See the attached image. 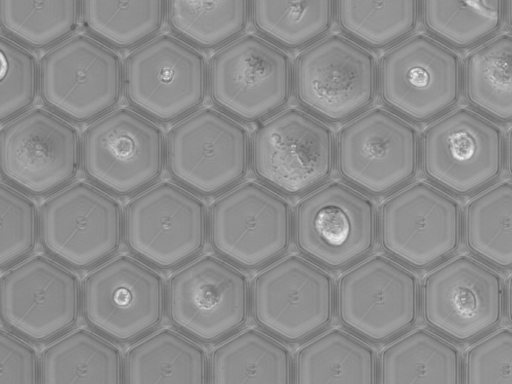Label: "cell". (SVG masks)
<instances>
[{
    "instance_id": "cell-22",
    "label": "cell",
    "mask_w": 512,
    "mask_h": 384,
    "mask_svg": "<svg viewBox=\"0 0 512 384\" xmlns=\"http://www.w3.org/2000/svg\"><path fill=\"white\" fill-rule=\"evenodd\" d=\"M420 305L429 327L457 342L473 340L502 319V279L483 262L459 255L427 273Z\"/></svg>"
},
{
    "instance_id": "cell-18",
    "label": "cell",
    "mask_w": 512,
    "mask_h": 384,
    "mask_svg": "<svg viewBox=\"0 0 512 384\" xmlns=\"http://www.w3.org/2000/svg\"><path fill=\"white\" fill-rule=\"evenodd\" d=\"M420 140L416 129L396 113L370 109L342 127L336 143L339 174L371 195L395 192L416 174Z\"/></svg>"
},
{
    "instance_id": "cell-38",
    "label": "cell",
    "mask_w": 512,
    "mask_h": 384,
    "mask_svg": "<svg viewBox=\"0 0 512 384\" xmlns=\"http://www.w3.org/2000/svg\"><path fill=\"white\" fill-rule=\"evenodd\" d=\"M467 384L512 383V329L502 328L470 346L464 356Z\"/></svg>"
},
{
    "instance_id": "cell-20",
    "label": "cell",
    "mask_w": 512,
    "mask_h": 384,
    "mask_svg": "<svg viewBox=\"0 0 512 384\" xmlns=\"http://www.w3.org/2000/svg\"><path fill=\"white\" fill-rule=\"evenodd\" d=\"M504 158L501 129L467 108L444 114L422 134L423 173L456 195L471 194L492 183L503 170Z\"/></svg>"
},
{
    "instance_id": "cell-5",
    "label": "cell",
    "mask_w": 512,
    "mask_h": 384,
    "mask_svg": "<svg viewBox=\"0 0 512 384\" xmlns=\"http://www.w3.org/2000/svg\"><path fill=\"white\" fill-rule=\"evenodd\" d=\"M208 91V67L192 45L169 34L136 47L124 64V93L138 112L161 123L195 112Z\"/></svg>"
},
{
    "instance_id": "cell-39",
    "label": "cell",
    "mask_w": 512,
    "mask_h": 384,
    "mask_svg": "<svg viewBox=\"0 0 512 384\" xmlns=\"http://www.w3.org/2000/svg\"><path fill=\"white\" fill-rule=\"evenodd\" d=\"M41 382V362L25 338L11 330L0 332V384Z\"/></svg>"
},
{
    "instance_id": "cell-27",
    "label": "cell",
    "mask_w": 512,
    "mask_h": 384,
    "mask_svg": "<svg viewBox=\"0 0 512 384\" xmlns=\"http://www.w3.org/2000/svg\"><path fill=\"white\" fill-rule=\"evenodd\" d=\"M378 382L444 383L461 382L458 349L434 332L417 328L389 343L378 362Z\"/></svg>"
},
{
    "instance_id": "cell-31",
    "label": "cell",
    "mask_w": 512,
    "mask_h": 384,
    "mask_svg": "<svg viewBox=\"0 0 512 384\" xmlns=\"http://www.w3.org/2000/svg\"><path fill=\"white\" fill-rule=\"evenodd\" d=\"M251 0H166L171 30L201 49H215L232 42L246 29Z\"/></svg>"
},
{
    "instance_id": "cell-7",
    "label": "cell",
    "mask_w": 512,
    "mask_h": 384,
    "mask_svg": "<svg viewBox=\"0 0 512 384\" xmlns=\"http://www.w3.org/2000/svg\"><path fill=\"white\" fill-rule=\"evenodd\" d=\"M378 70L373 54L339 34L321 38L296 58L293 89L309 113L331 123L351 120L374 101Z\"/></svg>"
},
{
    "instance_id": "cell-6",
    "label": "cell",
    "mask_w": 512,
    "mask_h": 384,
    "mask_svg": "<svg viewBox=\"0 0 512 384\" xmlns=\"http://www.w3.org/2000/svg\"><path fill=\"white\" fill-rule=\"evenodd\" d=\"M209 236L204 202L169 181L151 185L126 205L124 238L138 258L161 269L180 267L203 250Z\"/></svg>"
},
{
    "instance_id": "cell-15",
    "label": "cell",
    "mask_w": 512,
    "mask_h": 384,
    "mask_svg": "<svg viewBox=\"0 0 512 384\" xmlns=\"http://www.w3.org/2000/svg\"><path fill=\"white\" fill-rule=\"evenodd\" d=\"M294 237L298 249L331 269L355 264L374 248L378 216L373 201L349 184L332 181L296 205Z\"/></svg>"
},
{
    "instance_id": "cell-41",
    "label": "cell",
    "mask_w": 512,
    "mask_h": 384,
    "mask_svg": "<svg viewBox=\"0 0 512 384\" xmlns=\"http://www.w3.org/2000/svg\"><path fill=\"white\" fill-rule=\"evenodd\" d=\"M507 314L512 323V275L509 277L506 293Z\"/></svg>"
},
{
    "instance_id": "cell-3",
    "label": "cell",
    "mask_w": 512,
    "mask_h": 384,
    "mask_svg": "<svg viewBox=\"0 0 512 384\" xmlns=\"http://www.w3.org/2000/svg\"><path fill=\"white\" fill-rule=\"evenodd\" d=\"M251 163V141L245 127L212 108L179 120L166 136L170 175L196 194L212 196L236 186Z\"/></svg>"
},
{
    "instance_id": "cell-16",
    "label": "cell",
    "mask_w": 512,
    "mask_h": 384,
    "mask_svg": "<svg viewBox=\"0 0 512 384\" xmlns=\"http://www.w3.org/2000/svg\"><path fill=\"white\" fill-rule=\"evenodd\" d=\"M2 179L25 193L42 196L67 186L81 162L77 129L65 118L34 108L2 124Z\"/></svg>"
},
{
    "instance_id": "cell-42",
    "label": "cell",
    "mask_w": 512,
    "mask_h": 384,
    "mask_svg": "<svg viewBox=\"0 0 512 384\" xmlns=\"http://www.w3.org/2000/svg\"><path fill=\"white\" fill-rule=\"evenodd\" d=\"M506 14L508 24L512 30V0H506Z\"/></svg>"
},
{
    "instance_id": "cell-8",
    "label": "cell",
    "mask_w": 512,
    "mask_h": 384,
    "mask_svg": "<svg viewBox=\"0 0 512 384\" xmlns=\"http://www.w3.org/2000/svg\"><path fill=\"white\" fill-rule=\"evenodd\" d=\"M167 309L163 277L145 261L122 254L97 265L85 277L82 312L105 337L127 343L157 328Z\"/></svg>"
},
{
    "instance_id": "cell-19",
    "label": "cell",
    "mask_w": 512,
    "mask_h": 384,
    "mask_svg": "<svg viewBox=\"0 0 512 384\" xmlns=\"http://www.w3.org/2000/svg\"><path fill=\"white\" fill-rule=\"evenodd\" d=\"M1 321L33 342L68 332L82 310V288L67 265L44 255L7 268L0 281Z\"/></svg>"
},
{
    "instance_id": "cell-2",
    "label": "cell",
    "mask_w": 512,
    "mask_h": 384,
    "mask_svg": "<svg viewBox=\"0 0 512 384\" xmlns=\"http://www.w3.org/2000/svg\"><path fill=\"white\" fill-rule=\"evenodd\" d=\"M81 162L85 175L102 189L119 196L138 194L161 176L166 140L152 119L117 108L85 129Z\"/></svg>"
},
{
    "instance_id": "cell-29",
    "label": "cell",
    "mask_w": 512,
    "mask_h": 384,
    "mask_svg": "<svg viewBox=\"0 0 512 384\" xmlns=\"http://www.w3.org/2000/svg\"><path fill=\"white\" fill-rule=\"evenodd\" d=\"M462 234L474 255L498 268L512 267V182H499L468 201Z\"/></svg>"
},
{
    "instance_id": "cell-23",
    "label": "cell",
    "mask_w": 512,
    "mask_h": 384,
    "mask_svg": "<svg viewBox=\"0 0 512 384\" xmlns=\"http://www.w3.org/2000/svg\"><path fill=\"white\" fill-rule=\"evenodd\" d=\"M209 382V361L194 338L170 328L140 338L124 357V383Z\"/></svg>"
},
{
    "instance_id": "cell-9",
    "label": "cell",
    "mask_w": 512,
    "mask_h": 384,
    "mask_svg": "<svg viewBox=\"0 0 512 384\" xmlns=\"http://www.w3.org/2000/svg\"><path fill=\"white\" fill-rule=\"evenodd\" d=\"M123 237L122 207L97 185L72 183L41 205V244L49 255L68 267H96L118 251Z\"/></svg>"
},
{
    "instance_id": "cell-34",
    "label": "cell",
    "mask_w": 512,
    "mask_h": 384,
    "mask_svg": "<svg viewBox=\"0 0 512 384\" xmlns=\"http://www.w3.org/2000/svg\"><path fill=\"white\" fill-rule=\"evenodd\" d=\"M506 0H420L423 26L443 44L473 47L502 26Z\"/></svg>"
},
{
    "instance_id": "cell-10",
    "label": "cell",
    "mask_w": 512,
    "mask_h": 384,
    "mask_svg": "<svg viewBox=\"0 0 512 384\" xmlns=\"http://www.w3.org/2000/svg\"><path fill=\"white\" fill-rule=\"evenodd\" d=\"M336 162L332 130L318 117L297 108L263 121L251 141L255 175L277 192L309 193L324 184Z\"/></svg>"
},
{
    "instance_id": "cell-36",
    "label": "cell",
    "mask_w": 512,
    "mask_h": 384,
    "mask_svg": "<svg viewBox=\"0 0 512 384\" xmlns=\"http://www.w3.org/2000/svg\"><path fill=\"white\" fill-rule=\"evenodd\" d=\"M0 266L5 270L23 260L40 238V212L35 203L18 188L1 183Z\"/></svg>"
},
{
    "instance_id": "cell-25",
    "label": "cell",
    "mask_w": 512,
    "mask_h": 384,
    "mask_svg": "<svg viewBox=\"0 0 512 384\" xmlns=\"http://www.w3.org/2000/svg\"><path fill=\"white\" fill-rule=\"evenodd\" d=\"M294 377L299 384H374L378 382L375 351L351 332L332 328L298 349Z\"/></svg>"
},
{
    "instance_id": "cell-30",
    "label": "cell",
    "mask_w": 512,
    "mask_h": 384,
    "mask_svg": "<svg viewBox=\"0 0 512 384\" xmlns=\"http://www.w3.org/2000/svg\"><path fill=\"white\" fill-rule=\"evenodd\" d=\"M166 0H81V17L89 34L110 47L131 49L162 28Z\"/></svg>"
},
{
    "instance_id": "cell-35",
    "label": "cell",
    "mask_w": 512,
    "mask_h": 384,
    "mask_svg": "<svg viewBox=\"0 0 512 384\" xmlns=\"http://www.w3.org/2000/svg\"><path fill=\"white\" fill-rule=\"evenodd\" d=\"M81 15V0H0L1 29L32 49L55 46L71 36Z\"/></svg>"
},
{
    "instance_id": "cell-4",
    "label": "cell",
    "mask_w": 512,
    "mask_h": 384,
    "mask_svg": "<svg viewBox=\"0 0 512 384\" xmlns=\"http://www.w3.org/2000/svg\"><path fill=\"white\" fill-rule=\"evenodd\" d=\"M208 89L213 103L231 117L244 122L266 120L290 99L291 60L268 39L243 35L212 56Z\"/></svg>"
},
{
    "instance_id": "cell-21",
    "label": "cell",
    "mask_w": 512,
    "mask_h": 384,
    "mask_svg": "<svg viewBox=\"0 0 512 384\" xmlns=\"http://www.w3.org/2000/svg\"><path fill=\"white\" fill-rule=\"evenodd\" d=\"M461 234L462 216L457 201L423 181L396 190L379 208L382 248L414 268L435 265L451 255Z\"/></svg>"
},
{
    "instance_id": "cell-12",
    "label": "cell",
    "mask_w": 512,
    "mask_h": 384,
    "mask_svg": "<svg viewBox=\"0 0 512 384\" xmlns=\"http://www.w3.org/2000/svg\"><path fill=\"white\" fill-rule=\"evenodd\" d=\"M250 308L247 276L224 258H194L169 278V319L197 341L212 343L230 336L246 323Z\"/></svg>"
},
{
    "instance_id": "cell-32",
    "label": "cell",
    "mask_w": 512,
    "mask_h": 384,
    "mask_svg": "<svg viewBox=\"0 0 512 384\" xmlns=\"http://www.w3.org/2000/svg\"><path fill=\"white\" fill-rule=\"evenodd\" d=\"M254 27L287 49L308 47L331 29L335 0H251Z\"/></svg>"
},
{
    "instance_id": "cell-14",
    "label": "cell",
    "mask_w": 512,
    "mask_h": 384,
    "mask_svg": "<svg viewBox=\"0 0 512 384\" xmlns=\"http://www.w3.org/2000/svg\"><path fill=\"white\" fill-rule=\"evenodd\" d=\"M378 88L383 103L397 115L418 123L436 119L459 100L460 59L432 37H407L382 56Z\"/></svg>"
},
{
    "instance_id": "cell-1",
    "label": "cell",
    "mask_w": 512,
    "mask_h": 384,
    "mask_svg": "<svg viewBox=\"0 0 512 384\" xmlns=\"http://www.w3.org/2000/svg\"><path fill=\"white\" fill-rule=\"evenodd\" d=\"M40 96L63 118L85 123L110 112L124 90V66L107 44L85 34L68 37L40 60Z\"/></svg>"
},
{
    "instance_id": "cell-37",
    "label": "cell",
    "mask_w": 512,
    "mask_h": 384,
    "mask_svg": "<svg viewBox=\"0 0 512 384\" xmlns=\"http://www.w3.org/2000/svg\"><path fill=\"white\" fill-rule=\"evenodd\" d=\"M1 110L4 124L29 110L40 90V65L25 46L9 37L0 39Z\"/></svg>"
},
{
    "instance_id": "cell-11",
    "label": "cell",
    "mask_w": 512,
    "mask_h": 384,
    "mask_svg": "<svg viewBox=\"0 0 512 384\" xmlns=\"http://www.w3.org/2000/svg\"><path fill=\"white\" fill-rule=\"evenodd\" d=\"M336 290L332 276L310 258L292 254L262 269L251 286L256 323L287 342L315 336L333 320Z\"/></svg>"
},
{
    "instance_id": "cell-33",
    "label": "cell",
    "mask_w": 512,
    "mask_h": 384,
    "mask_svg": "<svg viewBox=\"0 0 512 384\" xmlns=\"http://www.w3.org/2000/svg\"><path fill=\"white\" fill-rule=\"evenodd\" d=\"M340 29L360 45L391 47L414 31L420 0H335Z\"/></svg>"
},
{
    "instance_id": "cell-40",
    "label": "cell",
    "mask_w": 512,
    "mask_h": 384,
    "mask_svg": "<svg viewBox=\"0 0 512 384\" xmlns=\"http://www.w3.org/2000/svg\"><path fill=\"white\" fill-rule=\"evenodd\" d=\"M506 160L509 174L512 176V128L510 129L507 138Z\"/></svg>"
},
{
    "instance_id": "cell-24",
    "label": "cell",
    "mask_w": 512,
    "mask_h": 384,
    "mask_svg": "<svg viewBox=\"0 0 512 384\" xmlns=\"http://www.w3.org/2000/svg\"><path fill=\"white\" fill-rule=\"evenodd\" d=\"M278 339L256 328H247L228 337L212 351L209 382H293L291 353Z\"/></svg>"
},
{
    "instance_id": "cell-17",
    "label": "cell",
    "mask_w": 512,
    "mask_h": 384,
    "mask_svg": "<svg viewBox=\"0 0 512 384\" xmlns=\"http://www.w3.org/2000/svg\"><path fill=\"white\" fill-rule=\"evenodd\" d=\"M419 284L407 267L384 255L356 262L339 277L336 311L342 325L366 340H390L412 327Z\"/></svg>"
},
{
    "instance_id": "cell-13",
    "label": "cell",
    "mask_w": 512,
    "mask_h": 384,
    "mask_svg": "<svg viewBox=\"0 0 512 384\" xmlns=\"http://www.w3.org/2000/svg\"><path fill=\"white\" fill-rule=\"evenodd\" d=\"M294 218L288 201L276 190L254 181L236 185L211 205L212 248L237 266H265L290 246Z\"/></svg>"
},
{
    "instance_id": "cell-26",
    "label": "cell",
    "mask_w": 512,
    "mask_h": 384,
    "mask_svg": "<svg viewBox=\"0 0 512 384\" xmlns=\"http://www.w3.org/2000/svg\"><path fill=\"white\" fill-rule=\"evenodd\" d=\"M41 382L124 383V359L109 338L79 328L66 332L41 355Z\"/></svg>"
},
{
    "instance_id": "cell-28",
    "label": "cell",
    "mask_w": 512,
    "mask_h": 384,
    "mask_svg": "<svg viewBox=\"0 0 512 384\" xmlns=\"http://www.w3.org/2000/svg\"><path fill=\"white\" fill-rule=\"evenodd\" d=\"M462 89L466 101L482 115L512 121V35L493 37L466 56Z\"/></svg>"
}]
</instances>
